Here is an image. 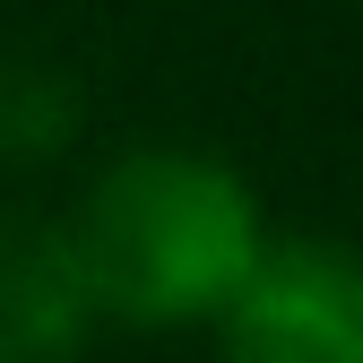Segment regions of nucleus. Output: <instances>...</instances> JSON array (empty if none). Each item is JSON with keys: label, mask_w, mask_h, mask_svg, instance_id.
Returning <instances> with one entry per match:
<instances>
[{"label": "nucleus", "mask_w": 363, "mask_h": 363, "mask_svg": "<svg viewBox=\"0 0 363 363\" xmlns=\"http://www.w3.org/2000/svg\"><path fill=\"white\" fill-rule=\"evenodd\" d=\"M86 96L61 61L43 52H0V164H52L78 147Z\"/></svg>", "instance_id": "obj_4"}, {"label": "nucleus", "mask_w": 363, "mask_h": 363, "mask_svg": "<svg viewBox=\"0 0 363 363\" xmlns=\"http://www.w3.org/2000/svg\"><path fill=\"white\" fill-rule=\"evenodd\" d=\"M69 242L86 259L96 311L130 329L216 320L268 251L251 182L191 147H130L121 164H104L69 216Z\"/></svg>", "instance_id": "obj_1"}, {"label": "nucleus", "mask_w": 363, "mask_h": 363, "mask_svg": "<svg viewBox=\"0 0 363 363\" xmlns=\"http://www.w3.org/2000/svg\"><path fill=\"white\" fill-rule=\"evenodd\" d=\"M96 286L52 216H0V363H78L96 337Z\"/></svg>", "instance_id": "obj_3"}, {"label": "nucleus", "mask_w": 363, "mask_h": 363, "mask_svg": "<svg viewBox=\"0 0 363 363\" xmlns=\"http://www.w3.org/2000/svg\"><path fill=\"white\" fill-rule=\"evenodd\" d=\"M225 363H363V251L268 242L216 311Z\"/></svg>", "instance_id": "obj_2"}]
</instances>
